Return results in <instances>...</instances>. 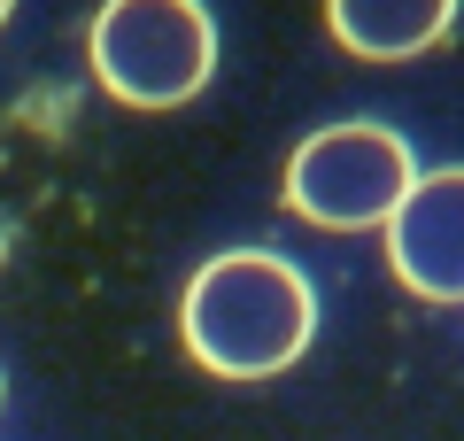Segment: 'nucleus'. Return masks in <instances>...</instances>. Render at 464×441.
Masks as SVG:
<instances>
[{
    "instance_id": "2",
    "label": "nucleus",
    "mask_w": 464,
    "mask_h": 441,
    "mask_svg": "<svg viewBox=\"0 0 464 441\" xmlns=\"http://www.w3.org/2000/svg\"><path fill=\"white\" fill-rule=\"evenodd\" d=\"M93 78L124 109H179L217 70V24L201 0H101L93 32Z\"/></svg>"
},
{
    "instance_id": "5",
    "label": "nucleus",
    "mask_w": 464,
    "mask_h": 441,
    "mask_svg": "<svg viewBox=\"0 0 464 441\" xmlns=\"http://www.w3.org/2000/svg\"><path fill=\"white\" fill-rule=\"evenodd\" d=\"M457 24V0H325V32L364 63H411L441 47Z\"/></svg>"
},
{
    "instance_id": "4",
    "label": "nucleus",
    "mask_w": 464,
    "mask_h": 441,
    "mask_svg": "<svg viewBox=\"0 0 464 441\" xmlns=\"http://www.w3.org/2000/svg\"><path fill=\"white\" fill-rule=\"evenodd\" d=\"M387 263L426 302H464V163L411 179L387 217Z\"/></svg>"
},
{
    "instance_id": "6",
    "label": "nucleus",
    "mask_w": 464,
    "mask_h": 441,
    "mask_svg": "<svg viewBox=\"0 0 464 441\" xmlns=\"http://www.w3.org/2000/svg\"><path fill=\"white\" fill-rule=\"evenodd\" d=\"M8 8H16V0H0V24H8Z\"/></svg>"
},
{
    "instance_id": "1",
    "label": "nucleus",
    "mask_w": 464,
    "mask_h": 441,
    "mask_svg": "<svg viewBox=\"0 0 464 441\" xmlns=\"http://www.w3.org/2000/svg\"><path fill=\"white\" fill-rule=\"evenodd\" d=\"M179 333L201 372L217 379H271L310 348L317 333V294L271 248H225L186 279Z\"/></svg>"
},
{
    "instance_id": "3",
    "label": "nucleus",
    "mask_w": 464,
    "mask_h": 441,
    "mask_svg": "<svg viewBox=\"0 0 464 441\" xmlns=\"http://www.w3.org/2000/svg\"><path fill=\"white\" fill-rule=\"evenodd\" d=\"M418 179V155L402 132L372 124H325L286 155V210L302 225H325V232H364V225H387L395 201L411 194Z\"/></svg>"
}]
</instances>
